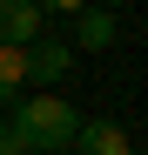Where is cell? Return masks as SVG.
I'll list each match as a JSON object with an SVG mask.
<instances>
[{
	"label": "cell",
	"mask_w": 148,
	"mask_h": 155,
	"mask_svg": "<svg viewBox=\"0 0 148 155\" xmlns=\"http://www.w3.org/2000/svg\"><path fill=\"white\" fill-rule=\"evenodd\" d=\"M88 0H40V14H81Z\"/></svg>",
	"instance_id": "52a82bcc"
},
{
	"label": "cell",
	"mask_w": 148,
	"mask_h": 155,
	"mask_svg": "<svg viewBox=\"0 0 148 155\" xmlns=\"http://www.w3.org/2000/svg\"><path fill=\"white\" fill-rule=\"evenodd\" d=\"M20 94H27V47L0 41V108H14Z\"/></svg>",
	"instance_id": "8992f818"
},
{
	"label": "cell",
	"mask_w": 148,
	"mask_h": 155,
	"mask_svg": "<svg viewBox=\"0 0 148 155\" xmlns=\"http://www.w3.org/2000/svg\"><path fill=\"white\" fill-rule=\"evenodd\" d=\"M40 27H47L40 0H0V41H7V47H34Z\"/></svg>",
	"instance_id": "3957f363"
},
{
	"label": "cell",
	"mask_w": 148,
	"mask_h": 155,
	"mask_svg": "<svg viewBox=\"0 0 148 155\" xmlns=\"http://www.w3.org/2000/svg\"><path fill=\"white\" fill-rule=\"evenodd\" d=\"M0 155H27V148H20V135H14L7 121H0Z\"/></svg>",
	"instance_id": "ba28073f"
},
{
	"label": "cell",
	"mask_w": 148,
	"mask_h": 155,
	"mask_svg": "<svg viewBox=\"0 0 148 155\" xmlns=\"http://www.w3.org/2000/svg\"><path fill=\"white\" fill-rule=\"evenodd\" d=\"M74 155H135V142H128V128H121V121L81 115V128H74Z\"/></svg>",
	"instance_id": "7a4b0ae2"
},
{
	"label": "cell",
	"mask_w": 148,
	"mask_h": 155,
	"mask_svg": "<svg viewBox=\"0 0 148 155\" xmlns=\"http://www.w3.org/2000/svg\"><path fill=\"white\" fill-rule=\"evenodd\" d=\"M67 74H74V47L67 41H34L27 47V81H40V88H54V81H67Z\"/></svg>",
	"instance_id": "277c9868"
},
{
	"label": "cell",
	"mask_w": 148,
	"mask_h": 155,
	"mask_svg": "<svg viewBox=\"0 0 148 155\" xmlns=\"http://www.w3.org/2000/svg\"><path fill=\"white\" fill-rule=\"evenodd\" d=\"M101 7H108V14H114V7H121V0H101Z\"/></svg>",
	"instance_id": "9c48e42d"
},
{
	"label": "cell",
	"mask_w": 148,
	"mask_h": 155,
	"mask_svg": "<svg viewBox=\"0 0 148 155\" xmlns=\"http://www.w3.org/2000/svg\"><path fill=\"white\" fill-rule=\"evenodd\" d=\"M114 34H121V20L108 14V7H81V14H74V54H81V47H88V54H101V47H114Z\"/></svg>",
	"instance_id": "5b68a950"
},
{
	"label": "cell",
	"mask_w": 148,
	"mask_h": 155,
	"mask_svg": "<svg viewBox=\"0 0 148 155\" xmlns=\"http://www.w3.org/2000/svg\"><path fill=\"white\" fill-rule=\"evenodd\" d=\"M7 128L20 135L27 155H61V148H74L81 108L61 101V94H34V101H14V108H7Z\"/></svg>",
	"instance_id": "6da1fadb"
}]
</instances>
